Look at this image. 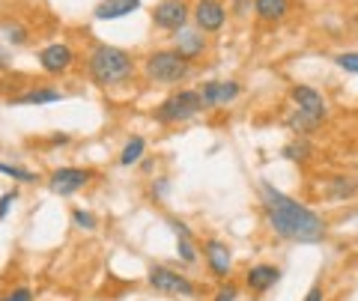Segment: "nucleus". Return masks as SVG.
<instances>
[{"label": "nucleus", "mask_w": 358, "mask_h": 301, "mask_svg": "<svg viewBox=\"0 0 358 301\" xmlns=\"http://www.w3.org/2000/svg\"><path fill=\"white\" fill-rule=\"evenodd\" d=\"M87 75L96 87H120V84H129L134 78V60L129 51H122L117 45H99L90 51L87 57Z\"/></svg>", "instance_id": "nucleus-2"}, {"label": "nucleus", "mask_w": 358, "mask_h": 301, "mask_svg": "<svg viewBox=\"0 0 358 301\" xmlns=\"http://www.w3.org/2000/svg\"><path fill=\"white\" fill-rule=\"evenodd\" d=\"M203 108L206 105H203L200 90H176L155 108V122H162V126H179V122H188L192 117H197Z\"/></svg>", "instance_id": "nucleus-5"}, {"label": "nucleus", "mask_w": 358, "mask_h": 301, "mask_svg": "<svg viewBox=\"0 0 358 301\" xmlns=\"http://www.w3.org/2000/svg\"><path fill=\"white\" fill-rule=\"evenodd\" d=\"M6 66H9V54L0 51V69H6Z\"/></svg>", "instance_id": "nucleus-31"}, {"label": "nucleus", "mask_w": 358, "mask_h": 301, "mask_svg": "<svg viewBox=\"0 0 358 301\" xmlns=\"http://www.w3.org/2000/svg\"><path fill=\"white\" fill-rule=\"evenodd\" d=\"M192 18L197 30L203 33H218L224 24H227V6L221 0H197L192 9Z\"/></svg>", "instance_id": "nucleus-8"}, {"label": "nucleus", "mask_w": 358, "mask_h": 301, "mask_svg": "<svg viewBox=\"0 0 358 301\" xmlns=\"http://www.w3.org/2000/svg\"><path fill=\"white\" fill-rule=\"evenodd\" d=\"M15 200H18V191H15V188H13V191H6L3 197H0V221H3V218L9 215V206H13Z\"/></svg>", "instance_id": "nucleus-27"}, {"label": "nucleus", "mask_w": 358, "mask_h": 301, "mask_svg": "<svg viewBox=\"0 0 358 301\" xmlns=\"http://www.w3.org/2000/svg\"><path fill=\"white\" fill-rule=\"evenodd\" d=\"M278 277H281V272L275 265H254L248 277H245V284H248L251 293H266V289H272L278 284Z\"/></svg>", "instance_id": "nucleus-16"}, {"label": "nucleus", "mask_w": 358, "mask_h": 301, "mask_svg": "<svg viewBox=\"0 0 358 301\" xmlns=\"http://www.w3.org/2000/svg\"><path fill=\"white\" fill-rule=\"evenodd\" d=\"M143 149H147V140H143L141 135H134L126 147H122V152H120V164L122 167H131V164H138L141 159H143Z\"/></svg>", "instance_id": "nucleus-19"}, {"label": "nucleus", "mask_w": 358, "mask_h": 301, "mask_svg": "<svg viewBox=\"0 0 358 301\" xmlns=\"http://www.w3.org/2000/svg\"><path fill=\"white\" fill-rule=\"evenodd\" d=\"M334 63H338L343 72L358 75V51H346V54H338V57H334Z\"/></svg>", "instance_id": "nucleus-24"}, {"label": "nucleus", "mask_w": 358, "mask_h": 301, "mask_svg": "<svg viewBox=\"0 0 358 301\" xmlns=\"http://www.w3.org/2000/svg\"><path fill=\"white\" fill-rule=\"evenodd\" d=\"M171 227L176 230V242H179V256H182L185 263H194L197 254H194V244H192V233H188L185 224H179V221H171Z\"/></svg>", "instance_id": "nucleus-18"}, {"label": "nucleus", "mask_w": 358, "mask_h": 301, "mask_svg": "<svg viewBox=\"0 0 358 301\" xmlns=\"http://www.w3.org/2000/svg\"><path fill=\"white\" fill-rule=\"evenodd\" d=\"M260 197H263V209H266L268 224H272V230L281 239L310 244V242H320L326 236V221H322L317 212L296 203L293 197L275 191L268 182H260Z\"/></svg>", "instance_id": "nucleus-1"}, {"label": "nucleus", "mask_w": 358, "mask_h": 301, "mask_svg": "<svg viewBox=\"0 0 358 301\" xmlns=\"http://www.w3.org/2000/svg\"><path fill=\"white\" fill-rule=\"evenodd\" d=\"M138 9H141V0H102V3L93 9V15L99 21H120L131 13H138Z\"/></svg>", "instance_id": "nucleus-14"}, {"label": "nucleus", "mask_w": 358, "mask_h": 301, "mask_svg": "<svg viewBox=\"0 0 358 301\" xmlns=\"http://www.w3.org/2000/svg\"><path fill=\"white\" fill-rule=\"evenodd\" d=\"M281 155H284V159H289V161H308L310 143H308L305 138H296V140H289L287 147L281 149Z\"/></svg>", "instance_id": "nucleus-21"}, {"label": "nucleus", "mask_w": 358, "mask_h": 301, "mask_svg": "<svg viewBox=\"0 0 358 301\" xmlns=\"http://www.w3.org/2000/svg\"><path fill=\"white\" fill-rule=\"evenodd\" d=\"M0 173L13 176V179H18V182H36L39 179L33 170H24V167H15V164H3V161H0Z\"/></svg>", "instance_id": "nucleus-23"}, {"label": "nucleus", "mask_w": 358, "mask_h": 301, "mask_svg": "<svg viewBox=\"0 0 358 301\" xmlns=\"http://www.w3.org/2000/svg\"><path fill=\"white\" fill-rule=\"evenodd\" d=\"M289 98H293L296 110L287 117V126L296 131L299 138L310 135V131H317L322 122L329 117V105L322 93H317L313 87H305V84H296L293 90H289Z\"/></svg>", "instance_id": "nucleus-3"}, {"label": "nucleus", "mask_w": 358, "mask_h": 301, "mask_svg": "<svg viewBox=\"0 0 358 301\" xmlns=\"http://www.w3.org/2000/svg\"><path fill=\"white\" fill-rule=\"evenodd\" d=\"M239 93H242V87L236 81H206L203 87H200V96H203L206 108H218V105L236 102Z\"/></svg>", "instance_id": "nucleus-11"}, {"label": "nucleus", "mask_w": 358, "mask_h": 301, "mask_svg": "<svg viewBox=\"0 0 358 301\" xmlns=\"http://www.w3.org/2000/svg\"><path fill=\"white\" fill-rule=\"evenodd\" d=\"M254 9V0H233V15L236 18H248Z\"/></svg>", "instance_id": "nucleus-26"}, {"label": "nucleus", "mask_w": 358, "mask_h": 301, "mask_svg": "<svg viewBox=\"0 0 358 301\" xmlns=\"http://www.w3.org/2000/svg\"><path fill=\"white\" fill-rule=\"evenodd\" d=\"M90 179H93V173L84 170V167H60V170H54L48 176V188L60 197H69L75 191H81Z\"/></svg>", "instance_id": "nucleus-9"}, {"label": "nucleus", "mask_w": 358, "mask_h": 301, "mask_svg": "<svg viewBox=\"0 0 358 301\" xmlns=\"http://www.w3.org/2000/svg\"><path fill=\"white\" fill-rule=\"evenodd\" d=\"M305 301H322V289H320V286H313L310 293L305 295Z\"/></svg>", "instance_id": "nucleus-30"}, {"label": "nucleus", "mask_w": 358, "mask_h": 301, "mask_svg": "<svg viewBox=\"0 0 358 301\" xmlns=\"http://www.w3.org/2000/svg\"><path fill=\"white\" fill-rule=\"evenodd\" d=\"M254 13L260 21H268V24H275V21H284L287 13H289V0H254Z\"/></svg>", "instance_id": "nucleus-17"}, {"label": "nucleus", "mask_w": 358, "mask_h": 301, "mask_svg": "<svg viewBox=\"0 0 358 301\" xmlns=\"http://www.w3.org/2000/svg\"><path fill=\"white\" fill-rule=\"evenodd\" d=\"M192 18V9H188L185 0H159L152 6V24L164 30V33H176L188 24Z\"/></svg>", "instance_id": "nucleus-6"}, {"label": "nucleus", "mask_w": 358, "mask_h": 301, "mask_svg": "<svg viewBox=\"0 0 358 301\" xmlns=\"http://www.w3.org/2000/svg\"><path fill=\"white\" fill-rule=\"evenodd\" d=\"M215 301H236V289H233V286H224L221 293L215 295Z\"/></svg>", "instance_id": "nucleus-29"}, {"label": "nucleus", "mask_w": 358, "mask_h": 301, "mask_svg": "<svg viewBox=\"0 0 358 301\" xmlns=\"http://www.w3.org/2000/svg\"><path fill=\"white\" fill-rule=\"evenodd\" d=\"M30 298H33L30 289H15V293H13V295H6L3 301H30Z\"/></svg>", "instance_id": "nucleus-28"}, {"label": "nucleus", "mask_w": 358, "mask_h": 301, "mask_svg": "<svg viewBox=\"0 0 358 301\" xmlns=\"http://www.w3.org/2000/svg\"><path fill=\"white\" fill-rule=\"evenodd\" d=\"M13 105H57L63 102V93L57 87H48V84H36V87H27L24 93H18L9 98Z\"/></svg>", "instance_id": "nucleus-13"}, {"label": "nucleus", "mask_w": 358, "mask_h": 301, "mask_svg": "<svg viewBox=\"0 0 358 301\" xmlns=\"http://www.w3.org/2000/svg\"><path fill=\"white\" fill-rule=\"evenodd\" d=\"M0 33H3V39L9 42V45H24V42L30 39L27 27L18 24V21H3V24H0Z\"/></svg>", "instance_id": "nucleus-20"}, {"label": "nucleus", "mask_w": 358, "mask_h": 301, "mask_svg": "<svg viewBox=\"0 0 358 301\" xmlns=\"http://www.w3.org/2000/svg\"><path fill=\"white\" fill-rule=\"evenodd\" d=\"M150 284L164 295H182V298L194 295V284L188 281V277H182V274L164 269V265H152L150 269Z\"/></svg>", "instance_id": "nucleus-7"}, {"label": "nucleus", "mask_w": 358, "mask_h": 301, "mask_svg": "<svg viewBox=\"0 0 358 301\" xmlns=\"http://www.w3.org/2000/svg\"><path fill=\"white\" fill-rule=\"evenodd\" d=\"M355 191H358V182L343 179V176H338V179L329 182V197H334V200H346V197H352Z\"/></svg>", "instance_id": "nucleus-22"}, {"label": "nucleus", "mask_w": 358, "mask_h": 301, "mask_svg": "<svg viewBox=\"0 0 358 301\" xmlns=\"http://www.w3.org/2000/svg\"><path fill=\"white\" fill-rule=\"evenodd\" d=\"M39 66L45 75H66L75 66V51L66 42H51L39 51Z\"/></svg>", "instance_id": "nucleus-10"}, {"label": "nucleus", "mask_w": 358, "mask_h": 301, "mask_svg": "<svg viewBox=\"0 0 358 301\" xmlns=\"http://www.w3.org/2000/svg\"><path fill=\"white\" fill-rule=\"evenodd\" d=\"M143 75L150 78L152 84H182L188 75H192V60H185L176 48H164V51H152L143 60Z\"/></svg>", "instance_id": "nucleus-4"}, {"label": "nucleus", "mask_w": 358, "mask_h": 301, "mask_svg": "<svg viewBox=\"0 0 358 301\" xmlns=\"http://www.w3.org/2000/svg\"><path fill=\"white\" fill-rule=\"evenodd\" d=\"M173 48L182 54L185 60H197V57H203V51H206V33L203 30H188V27H182V30H176L173 33Z\"/></svg>", "instance_id": "nucleus-12"}, {"label": "nucleus", "mask_w": 358, "mask_h": 301, "mask_svg": "<svg viewBox=\"0 0 358 301\" xmlns=\"http://www.w3.org/2000/svg\"><path fill=\"white\" fill-rule=\"evenodd\" d=\"M72 221H75V224L81 227V230H96V218L90 215V212H84V209H75V212H72Z\"/></svg>", "instance_id": "nucleus-25"}, {"label": "nucleus", "mask_w": 358, "mask_h": 301, "mask_svg": "<svg viewBox=\"0 0 358 301\" xmlns=\"http://www.w3.org/2000/svg\"><path fill=\"white\" fill-rule=\"evenodd\" d=\"M203 251H206L209 269L215 272L218 277H227V274H230V269H233V256H230V248H227V244L218 242V239H209Z\"/></svg>", "instance_id": "nucleus-15"}]
</instances>
